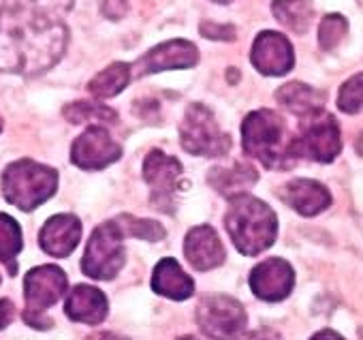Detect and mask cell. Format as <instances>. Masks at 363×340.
<instances>
[{"instance_id": "obj_1", "label": "cell", "mask_w": 363, "mask_h": 340, "mask_svg": "<svg viewBox=\"0 0 363 340\" xmlns=\"http://www.w3.org/2000/svg\"><path fill=\"white\" fill-rule=\"evenodd\" d=\"M67 26L50 18L35 16V20L18 28L9 39L0 41V69L39 75L52 69L67 48Z\"/></svg>"}, {"instance_id": "obj_2", "label": "cell", "mask_w": 363, "mask_h": 340, "mask_svg": "<svg viewBox=\"0 0 363 340\" xmlns=\"http://www.w3.org/2000/svg\"><path fill=\"white\" fill-rule=\"evenodd\" d=\"M225 227L244 257H257L276 242L278 219L265 202L242 193L231 197Z\"/></svg>"}, {"instance_id": "obj_3", "label": "cell", "mask_w": 363, "mask_h": 340, "mask_svg": "<svg viewBox=\"0 0 363 340\" xmlns=\"http://www.w3.org/2000/svg\"><path fill=\"white\" fill-rule=\"evenodd\" d=\"M244 154L261 160L269 169H284L293 165L291 137L286 122L272 109L250 111L242 122Z\"/></svg>"}, {"instance_id": "obj_4", "label": "cell", "mask_w": 363, "mask_h": 340, "mask_svg": "<svg viewBox=\"0 0 363 340\" xmlns=\"http://www.w3.org/2000/svg\"><path fill=\"white\" fill-rule=\"evenodd\" d=\"M58 189L56 169L41 165L30 158H20L3 172V195L5 199L24 210H37Z\"/></svg>"}, {"instance_id": "obj_5", "label": "cell", "mask_w": 363, "mask_h": 340, "mask_svg": "<svg viewBox=\"0 0 363 340\" xmlns=\"http://www.w3.org/2000/svg\"><path fill=\"white\" fill-rule=\"evenodd\" d=\"M301 133L291 139L293 158L306 156L316 163H331L342 152V131L337 120L325 109L301 116Z\"/></svg>"}, {"instance_id": "obj_6", "label": "cell", "mask_w": 363, "mask_h": 340, "mask_svg": "<svg viewBox=\"0 0 363 340\" xmlns=\"http://www.w3.org/2000/svg\"><path fill=\"white\" fill-rule=\"evenodd\" d=\"M179 141L182 148L195 156L216 158L229 154L231 150V137L223 133L210 107L201 103L189 105L186 116L179 124Z\"/></svg>"}, {"instance_id": "obj_7", "label": "cell", "mask_w": 363, "mask_h": 340, "mask_svg": "<svg viewBox=\"0 0 363 340\" xmlns=\"http://www.w3.org/2000/svg\"><path fill=\"white\" fill-rule=\"evenodd\" d=\"M69 289V278L58 265H39L33 268L24 278V297L26 310L24 321L30 327L48 329L52 321L43 317V312L54 306Z\"/></svg>"}, {"instance_id": "obj_8", "label": "cell", "mask_w": 363, "mask_h": 340, "mask_svg": "<svg viewBox=\"0 0 363 340\" xmlns=\"http://www.w3.org/2000/svg\"><path fill=\"white\" fill-rule=\"evenodd\" d=\"M122 238H124V234L116 221H107V223L99 225L86 244V253L82 259L84 274L94 280L116 278L126 261Z\"/></svg>"}, {"instance_id": "obj_9", "label": "cell", "mask_w": 363, "mask_h": 340, "mask_svg": "<svg viewBox=\"0 0 363 340\" xmlns=\"http://www.w3.org/2000/svg\"><path fill=\"white\" fill-rule=\"evenodd\" d=\"M182 172L184 167L175 156L164 154L162 150H152L143 163V178L152 193V204L171 214L177 204V195L182 193Z\"/></svg>"}, {"instance_id": "obj_10", "label": "cell", "mask_w": 363, "mask_h": 340, "mask_svg": "<svg viewBox=\"0 0 363 340\" xmlns=\"http://www.w3.org/2000/svg\"><path fill=\"white\" fill-rule=\"evenodd\" d=\"M197 321L206 336L210 338H231L246 327L244 306L229 295H212L203 300L197 308Z\"/></svg>"}, {"instance_id": "obj_11", "label": "cell", "mask_w": 363, "mask_h": 340, "mask_svg": "<svg viewBox=\"0 0 363 340\" xmlns=\"http://www.w3.org/2000/svg\"><path fill=\"white\" fill-rule=\"evenodd\" d=\"M122 156V148L103 126H88L71 146V160L86 172H99V169L116 163Z\"/></svg>"}, {"instance_id": "obj_12", "label": "cell", "mask_w": 363, "mask_h": 340, "mask_svg": "<svg viewBox=\"0 0 363 340\" xmlns=\"http://www.w3.org/2000/svg\"><path fill=\"white\" fill-rule=\"evenodd\" d=\"M250 60L259 73L269 75V77H280L293 69L295 52H293L291 41L284 35L274 33V31H263L257 35L252 43Z\"/></svg>"}, {"instance_id": "obj_13", "label": "cell", "mask_w": 363, "mask_h": 340, "mask_svg": "<svg viewBox=\"0 0 363 340\" xmlns=\"http://www.w3.org/2000/svg\"><path fill=\"white\" fill-rule=\"evenodd\" d=\"M199 62V50L186 39H171L152 48L135 65L137 77L169 69H193Z\"/></svg>"}, {"instance_id": "obj_14", "label": "cell", "mask_w": 363, "mask_h": 340, "mask_svg": "<svg viewBox=\"0 0 363 340\" xmlns=\"http://www.w3.org/2000/svg\"><path fill=\"white\" fill-rule=\"evenodd\" d=\"M295 287V272L289 261L272 257L261 261L250 274V289L265 302H280L291 295Z\"/></svg>"}, {"instance_id": "obj_15", "label": "cell", "mask_w": 363, "mask_h": 340, "mask_svg": "<svg viewBox=\"0 0 363 340\" xmlns=\"http://www.w3.org/2000/svg\"><path fill=\"white\" fill-rule=\"evenodd\" d=\"M184 255H186L189 263L199 272H208V270H214L225 263V246H223L216 229L210 225L193 227L186 234Z\"/></svg>"}, {"instance_id": "obj_16", "label": "cell", "mask_w": 363, "mask_h": 340, "mask_svg": "<svg viewBox=\"0 0 363 340\" xmlns=\"http://www.w3.org/2000/svg\"><path fill=\"white\" fill-rule=\"evenodd\" d=\"M82 240V223L73 214H56L52 216L41 234L39 244L52 257H69Z\"/></svg>"}, {"instance_id": "obj_17", "label": "cell", "mask_w": 363, "mask_h": 340, "mask_svg": "<svg viewBox=\"0 0 363 340\" xmlns=\"http://www.w3.org/2000/svg\"><path fill=\"white\" fill-rule=\"evenodd\" d=\"M284 202L301 216H316L331 206V193L316 180L297 178L284 187Z\"/></svg>"}, {"instance_id": "obj_18", "label": "cell", "mask_w": 363, "mask_h": 340, "mask_svg": "<svg viewBox=\"0 0 363 340\" xmlns=\"http://www.w3.org/2000/svg\"><path fill=\"white\" fill-rule=\"evenodd\" d=\"M107 297L103 295V291H99L96 287H88V285H77L65 304V312L71 321L75 323H86V325H99L105 321L107 317Z\"/></svg>"}, {"instance_id": "obj_19", "label": "cell", "mask_w": 363, "mask_h": 340, "mask_svg": "<svg viewBox=\"0 0 363 340\" xmlns=\"http://www.w3.org/2000/svg\"><path fill=\"white\" fill-rule=\"evenodd\" d=\"M152 289L158 295L169 297L173 302H184L195 293V283L184 270L179 268V263L175 259L167 257V259H160L154 268Z\"/></svg>"}, {"instance_id": "obj_20", "label": "cell", "mask_w": 363, "mask_h": 340, "mask_svg": "<svg viewBox=\"0 0 363 340\" xmlns=\"http://www.w3.org/2000/svg\"><path fill=\"white\" fill-rule=\"evenodd\" d=\"M276 101L280 105H284L286 109H291L295 116H308L312 111L325 109L327 92L312 88L308 84H301V82H291V84H284L282 88H278Z\"/></svg>"}, {"instance_id": "obj_21", "label": "cell", "mask_w": 363, "mask_h": 340, "mask_svg": "<svg viewBox=\"0 0 363 340\" xmlns=\"http://www.w3.org/2000/svg\"><path fill=\"white\" fill-rule=\"evenodd\" d=\"M259 180V174L255 172V167L250 165H244V163H235L233 167L229 169H223V167H216L210 172L208 176V182L225 197H235V195H242L246 193L255 182Z\"/></svg>"}, {"instance_id": "obj_22", "label": "cell", "mask_w": 363, "mask_h": 340, "mask_svg": "<svg viewBox=\"0 0 363 340\" xmlns=\"http://www.w3.org/2000/svg\"><path fill=\"white\" fill-rule=\"evenodd\" d=\"M272 13L284 28L295 35H306L312 24L314 9L308 0H274Z\"/></svg>"}, {"instance_id": "obj_23", "label": "cell", "mask_w": 363, "mask_h": 340, "mask_svg": "<svg viewBox=\"0 0 363 340\" xmlns=\"http://www.w3.org/2000/svg\"><path fill=\"white\" fill-rule=\"evenodd\" d=\"M130 77H133V69L128 62H113L90 79L88 90L96 99H111L128 86Z\"/></svg>"}, {"instance_id": "obj_24", "label": "cell", "mask_w": 363, "mask_h": 340, "mask_svg": "<svg viewBox=\"0 0 363 340\" xmlns=\"http://www.w3.org/2000/svg\"><path fill=\"white\" fill-rule=\"evenodd\" d=\"M22 251V229L9 214H0V261L11 276L18 274V255Z\"/></svg>"}, {"instance_id": "obj_25", "label": "cell", "mask_w": 363, "mask_h": 340, "mask_svg": "<svg viewBox=\"0 0 363 340\" xmlns=\"http://www.w3.org/2000/svg\"><path fill=\"white\" fill-rule=\"evenodd\" d=\"M65 116L73 124H82V122H107V124H113L118 120L113 109H109V107H105L101 103H84V101L67 105Z\"/></svg>"}, {"instance_id": "obj_26", "label": "cell", "mask_w": 363, "mask_h": 340, "mask_svg": "<svg viewBox=\"0 0 363 340\" xmlns=\"http://www.w3.org/2000/svg\"><path fill=\"white\" fill-rule=\"evenodd\" d=\"M116 223L120 225L124 236L130 238H139V240H147V242H158L164 238V229L160 223L150 221V219H135L130 214H122L120 219H116Z\"/></svg>"}, {"instance_id": "obj_27", "label": "cell", "mask_w": 363, "mask_h": 340, "mask_svg": "<svg viewBox=\"0 0 363 340\" xmlns=\"http://www.w3.org/2000/svg\"><path fill=\"white\" fill-rule=\"evenodd\" d=\"M348 33V22L344 16H337V13H329L323 18L320 22V28H318V43L325 52H331L335 50L342 39L346 37Z\"/></svg>"}, {"instance_id": "obj_28", "label": "cell", "mask_w": 363, "mask_h": 340, "mask_svg": "<svg viewBox=\"0 0 363 340\" xmlns=\"http://www.w3.org/2000/svg\"><path fill=\"white\" fill-rule=\"evenodd\" d=\"M361 82H363V75L357 73V75H352V77L340 88L337 107H340L344 114H357V111H361Z\"/></svg>"}, {"instance_id": "obj_29", "label": "cell", "mask_w": 363, "mask_h": 340, "mask_svg": "<svg viewBox=\"0 0 363 340\" xmlns=\"http://www.w3.org/2000/svg\"><path fill=\"white\" fill-rule=\"evenodd\" d=\"M30 3L35 7V16L54 20L56 13H65L71 9L73 0H30Z\"/></svg>"}, {"instance_id": "obj_30", "label": "cell", "mask_w": 363, "mask_h": 340, "mask_svg": "<svg viewBox=\"0 0 363 340\" xmlns=\"http://www.w3.org/2000/svg\"><path fill=\"white\" fill-rule=\"evenodd\" d=\"M201 35L208 39H218V41H233L235 39V28L233 26H220V24H201Z\"/></svg>"}, {"instance_id": "obj_31", "label": "cell", "mask_w": 363, "mask_h": 340, "mask_svg": "<svg viewBox=\"0 0 363 340\" xmlns=\"http://www.w3.org/2000/svg\"><path fill=\"white\" fill-rule=\"evenodd\" d=\"M128 9V0H103L101 11L109 20H122Z\"/></svg>"}, {"instance_id": "obj_32", "label": "cell", "mask_w": 363, "mask_h": 340, "mask_svg": "<svg viewBox=\"0 0 363 340\" xmlns=\"http://www.w3.org/2000/svg\"><path fill=\"white\" fill-rule=\"evenodd\" d=\"M13 312H16V308H13L11 300H0V329L11 323Z\"/></svg>"}, {"instance_id": "obj_33", "label": "cell", "mask_w": 363, "mask_h": 340, "mask_svg": "<svg viewBox=\"0 0 363 340\" xmlns=\"http://www.w3.org/2000/svg\"><path fill=\"white\" fill-rule=\"evenodd\" d=\"M314 338H342V334H335L331 329H323V331L314 334Z\"/></svg>"}, {"instance_id": "obj_34", "label": "cell", "mask_w": 363, "mask_h": 340, "mask_svg": "<svg viewBox=\"0 0 363 340\" xmlns=\"http://www.w3.org/2000/svg\"><path fill=\"white\" fill-rule=\"evenodd\" d=\"M214 3H220V5H229V3H233V0H214Z\"/></svg>"}, {"instance_id": "obj_35", "label": "cell", "mask_w": 363, "mask_h": 340, "mask_svg": "<svg viewBox=\"0 0 363 340\" xmlns=\"http://www.w3.org/2000/svg\"><path fill=\"white\" fill-rule=\"evenodd\" d=\"M0 131H3V122H0Z\"/></svg>"}]
</instances>
